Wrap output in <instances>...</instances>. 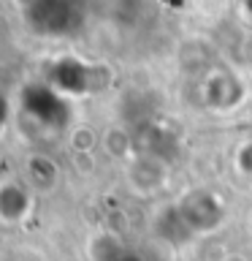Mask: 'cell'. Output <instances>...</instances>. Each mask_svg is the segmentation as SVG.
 Here are the masks:
<instances>
[{
    "instance_id": "3",
    "label": "cell",
    "mask_w": 252,
    "mask_h": 261,
    "mask_svg": "<svg viewBox=\"0 0 252 261\" xmlns=\"http://www.w3.org/2000/svg\"><path fill=\"white\" fill-rule=\"evenodd\" d=\"M168 179V166L166 161L154 158V155H144L138 152L133 161H128V182L136 193L149 196L158 193Z\"/></svg>"
},
{
    "instance_id": "10",
    "label": "cell",
    "mask_w": 252,
    "mask_h": 261,
    "mask_svg": "<svg viewBox=\"0 0 252 261\" xmlns=\"http://www.w3.org/2000/svg\"><path fill=\"white\" fill-rule=\"evenodd\" d=\"M122 242L114 231H101L89 240V258L92 261H117L122 256Z\"/></svg>"
},
{
    "instance_id": "11",
    "label": "cell",
    "mask_w": 252,
    "mask_h": 261,
    "mask_svg": "<svg viewBox=\"0 0 252 261\" xmlns=\"http://www.w3.org/2000/svg\"><path fill=\"white\" fill-rule=\"evenodd\" d=\"M68 142H71V150L76 155H89L95 150V144H98V134L92 128H87V125H79V128L71 130Z\"/></svg>"
},
{
    "instance_id": "5",
    "label": "cell",
    "mask_w": 252,
    "mask_h": 261,
    "mask_svg": "<svg viewBox=\"0 0 252 261\" xmlns=\"http://www.w3.org/2000/svg\"><path fill=\"white\" fill-rule=\"evenodd\" d=\"M244 90L241 82L228 71H217L211 73L203 85V101H206L211 109H233L236 103L241 101Z\"/></svg>"
},
{
    "instance_id": "2",
    "label": "cell",
    "mask_w": 252,
    "mask_h": 261,
    "mask_svg": "<svg viewBox=\"0 0 252 261\" xmlns=\"http://www.w3.org/2000/svg\"><path fill=\"white\" fill-rule=\"evenodd\" d=\"M33 24L41 33H71V28H76L79 14L73 8L71 0H36L30 6Z\"/></svg>"
},
{
    "instance_id": "4",
    "label": "cell",
    "mask_w": 252,
    "mask_h": 261,
    "mask_svg": "<svg viewBox=\"0 0 252 261\" xmlns=\"http://www.w3.org/2000/svg\"><path fill=\"white\" fill-rule=\"evenodd\" d=\"M24 112L33 120L44 122L46 128L65 125V103L49 87H30L24 90Z\"/></svg>"
},
{
    "instance_id": "7",
    "label": "cell",
    "mask_w": 252,
    "mask_h": 261,
    "mask_svg": "<svg viewBox=\"0 0 252 261\" xmlns=\"http://www.w3.org/2000/svg\"><path fill=\"white\" fill-rule=\"evenodd\" d=\"M89 68H84V65H79L76 60H62L60 65L54 68L52 73V82L60 90H73V93H84V90H89L92 85H89Z\"/></svg>"
},
{
    "instance_id": "9",
    "label": "cell",
    "mask_w": 252,
    "mask_h": 261,
    "mask_svg": "<svg viewBox=\"0 0 252 261\" xmlns=\"http://www.w3.org/2000/svg\"><path fill=\"white\" fill-rule=\"evenodd\" d=\"M103 150L109 158H117V161H133L138 155V147H136V139L128 134L125 128H109L103 136Z\"/></svg>"
},
{
    "instance_id": "13",
    "label": "cell",
    "mask_w": 252,
    "mask_h": 261,
    "mask_svg": "<svg viewBox=\"0 0 252 261\" xmlns=\"http://www.w3.org/2000/svg\"><path fill=\"white\" fill-rule=\"evenodd\" d=\"M6 117H8V106H6V98L0 95V128L6 125Z\"/></svg>"
},
{
    "instance_id": "12",
    "label": "cell",
    "mask_w": 252,
    "mask_h": 261,
    "mask_svg": "<svg viewBox=\"0 0 252 261\" xmlns=\"http://www.w3.org/2000/svg\"><path fill=\"white\" fill-rule=\"evenodd\" d=\"M236 163H239L241 174L252 177V142H247V144H241V147H239V155H236Z\"/></svg>"
},
{
    "instance_id": "1",
    "label": "cell",
    "mask_w": 252,
    "mask_h": 261,
    "mask_svg": "<svg viewBox=\"0 0 252 261\" xmlns=\"http://www.w3.org/2000/svg\"><path fill=\"white\" fill-rule=\"evenodd\" d=\"M176 212L182 218V226L190 237L198 234H211L217 231L219 226L225 223V201L219 199L214 191H206V188H198V191H190L184 199H179Z\"/></svg>"
},
{
    "instance_id": "6",
    "label": "cell",
    "mask_w": 252,
    "mask_h": 261,
    "mask_svg": "<svg viewBox=\"0 0 252 261\" xmlns=\"http://www.w3.org/2000/svg\"><path fill=\"white\" fill-rule=\"evenodd\" d=\"M33 210V188L24 182L0 185V220L3 223H22Z\"/></svg>"
},
{
    "instance_id": "8",
    "label": "cell",
    "mask_w": 252,
    "mask_h": 261,
    "mask_svg": "<svg viewBox=\"0 0 252 261\" xmlns=\"http://www.w3.org/2000/svg\"><path fill=\"white\" fill-rule=\"evenodd\" d=\"M57 179H60V169H57L49 158H44V155H33V158L27 161V185L30 188L49 191V188L57 185Z\"/></svg>"
}]
</instances>
